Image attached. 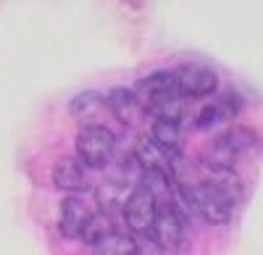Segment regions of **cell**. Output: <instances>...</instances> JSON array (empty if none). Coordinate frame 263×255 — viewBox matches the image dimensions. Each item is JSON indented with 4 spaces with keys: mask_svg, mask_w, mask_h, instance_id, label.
<instances>
[{
    "mask_svg": "<svg viewBox=\"0 0 263 255\" xmlns=\"http://www.w3.org/2000/svg\"><path fill=\"white\" fill-rule=\"evenodd\" d=\"M184 100H187V97H182V95L177 92V95L161 100L158 105H153L147 113L156 119V121H174V124H179V121L184 119Z\"/></svg>",
    "mask_w": 263,
    "mask_h": 255,
    "instance_id": "2e32d148",
    "label": "cell"
},
{
    "mask_svg": "<svg viewBox=\"0 0 263 255\" xmlns=\"http://www.w3.org/2000/svg\"><path fill=\"white\" fill-rule=\"evenodd\" d=\"M53 184L66 192H82L90 187V168L79 158H63L53 168Z\"/></svg>",
    "mask_w": 263,
    "mask_h": 255,
    "instance_id": "8992f818",
    "label": "cell"
},
{
    "mask_svg": "<svg viewBox=\"0 0 263 255\" xmlns=\"http://www.w3.org/2000/svg\"><path fill=\"white\" fill-rule=\"evenodd\" d=\"M132 155L137 158V163L142 166V171H163L168 176V158H171V153H166L150 134H140L137 137L135 153H132Z\"/></svg>",
    "mask_w": 263,
    "mask_h": 255,
    "instance_id": "9c48e42d",
    "label": "cell"
},
{
    "mask_svg": "<svg viewBox=\"0 0 263 255\" xmlns=\"http://www.w3.org/2000/svg\"><path fill=\"white\" fill-rule=\"evenodd\" d=\"M218 140H221L229 150H234L239 155V153L250 150V147L255 145V132L250 129V126H232V129L218 134Z\"/></svg>",
    "mask_w": 263,
    "mask_h": 255,
    "instance_id": "e0dca14e",
    "label": "cell"
},
{
    "mask_svg": "<svg viewBox=\"0 0 263 255\" xmlns=\"http://www.w3.org/2000/svg\"><path fill=\"white\" fill-rule=\"evenodd\" d=\"M69 113H71V119H77L82 126H95V124H100V119L108 113V108H105V95H100V92H95V90L79 92V95L69 103Z\"/></svg>",
    "mask_w": 263,
    "mask_h": 255,
    "instance_id": "52a82bcc",
    "label": "cell"
},
{
    "mask_svg": "<svg viewBox=\"0 0 263 255\" xmlns=\"http://www.w3.org/2000/svg\"><path fill=\"white\" fill-rule=\"evenodd\" d=\"M229 103H232V95H229L227 100H213V103L200 105V108H197V113H195V126H197V129H211V126L221 124L224 119L234 116L237 111L229 108Z\"/></svg>",
    "mask_w": 263,
    "mask_h": 255,
    "instance_id": "7c38bea8",
    "label": "cell"
},
{
    "mask_svg": "<svg viewBox=\"0 0 263 255\" xmlns=\"http://www.w3.org/2000/svg\"><path fill=\"white\" fill-rule=\"evenodd\" d=\"M92 255H137V242L132 234L111 231L108 237L92 245Z\"/></svg>",
    "mask_w": 263,
    "mask_h": 255,
    "instance_id": "4fadbf2b",
    "label": "cell"
},
{
    "mask_svg": "<svg viewBox=\"0 0 263 255\" xmlns=\"http://www.w3.org/2000/svg\"><path fill=\"white\" fill-rule=\"evenodd\" d=\"M150 137L156 140L166 153H177L182 147V129H179V124H174V121H156Z\"/></svg>",
    "mask_w": 263,
    "mask_h": 255,
    "instance_id": "9a60e30c",
    "label": "cell"
},
{
    "mask_svg": "<svg viewBox=\"0 0 263 255\" xmlns=\"http://www.w3.org/2000/svg\"><path fill=\"white\" fill-rule=\"evenodd\" d=\"M177 76V90L182 97H208L218 87V76L211 66L203 63H184L179 71H174Z\"/></svg>",
    "mask_w": 263,
    "mask_h": 255,
    "instance_id": "5b68a950",
    "label": "cell"
},
{
    "mask_svg": "<svg viewBox=\"0 0 263 255\" xmlns=\"http://www.w3.org/2000/svg\"><path fill=\"white\" fill-rule=\"evenodd\" d=\"M150 240L161 250H179L184 245V219L171 203H161L156 221L150 229Z\"/></svg>",
    "mask_w": 263,
    "mask_h": 255,
    "instance_id": "3957f363",
    "label": "cell"
},
{
    "mask_svg": "<svg viewBox=\"0 0 263 255\" xmlns=\"http://www.w3.org/2000/svg\"><path fill=\"white\" fill-rule=\"evenodd\" d=\"M135 187H137V184H129V182H124V179H119V176H111V179L100 187V192H98L100 210H103V213H116V210H121Z\"/></svg>",
    "mask_w": 263,
    "mask_h": 255,
    "instance_id": "8fae6325",
    "label": "cell"
},
{
    "mask_svg": "<svg viewBox=\"0 0 263 255\" xmlns=\"http://www.w3.org/2000/svg\"><path fill=\"white\" fill-rule=\"evenodd\" d=\"M137 255H140V252H137Z\"/></svg>",
    "mask_w": 263,
    "mask_h": 255,
    "instance_id": "ac0fdd59",
    "label": "cell"
},
{
    "mask_svg": "<svg viewBox=\"0 0 263 255\" xmlns=\"http://www.w3.org/2000/svg\"><path fill=\"white\" fill-rule=\"evenodd\" d=\"M158 205L161 203L156 200V195H153L147 187L137 184L135 189H132L129 200L124 203V208H121V213L126 219V226L135 231V234H150L153 221H156V213H158Z\"/></svg>",
    "mask_w": 263,
    "mask_h": 255,
    "instance_id": "7a4b0ae2",
    "label": "cell"
},
{
    "mask_svg": "<svg viewBox=\"0 0 263 255\" xmlns=\"http://www.w3.org/2000/svg\"><path fill=\"white\" fill-rule=\"evenodd\" d=\"M105 108L119 124H135L140 116V103L135 100V92L126 90V87H114L105 92Z\"/></svg>",
    "mask_w": 263,
    "mask_h": 255,
    "instance_id": "30bf717a",
    "label": "cell"
},
{
    "mask_svg": "<svg viewBox=\"0 0 263 255\" xmlns=\"http://www.w3.org/2000/svg\"><path fill=\"white\" fill-rule=\"evenodd\" d=\"M90 219V208L84 205V200L79 198H66L61 203V219H58V231L63 240H79L82 229Z\"/></svg>",
    "mask_w": 263,
    "mask_h": 255,
    "instance_id": "ba28073f",
    "label": "cell"
},
{
    "mask_svg": "<svg viewBox=\"0 0 263 255\" xmlns=\"http://www.w3.org/2000/svg\"><path fill=\"white\" fill-rule=\"evenodd\" d=\"M116 153V137L111 129H105L103 124L84 126L77 134V158L87 168H103L111 163Z\"/></svg>",
    "mask_w": 263,
    "mask_h": 255,
    "instance_id": "6da1fadb",
    "label": "cell"
},
{
    "mask_svg": "<svg viewBox=\"0 0 263 255\" xmlns=\"http://www.w3.org/2000/svg\"><path fill=\"white\" fill-rule=\"evenodd\" d=\"M135 100L140 103V108L147 113L153 105H158L161 100L177 95V76H174V71H153L147 76H142L137 84H135ZM182 95V92H179Z\"/></svg>",
    "mask_w": 263,
    "mask_h": 255,
    "instance_id": "277c9868",
    "label": "cell"
},
{
    "mask_svg": "<svg viewBox=\"0 0 263 255\" xmlns=\"http://www.w3.org/2000/svg\"><path fill=\"white\" fill-rule=\"evenodd\" d=\"M114 231V219H111V213H90V219H87V224H84V229H82V234H79V240H84L87 245H95V242H100L103 237H108Z\"/></svg>",
    "mask_w": 263,
    "mask_h": 255,
    "instance_id": "5bb4252c",
    "label": "cell"
}]
</instances>
